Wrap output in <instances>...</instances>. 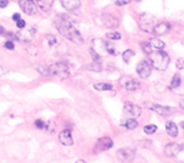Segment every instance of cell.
<instances>
[{"label":"cell","instance_id":"cell-13","mask_svg":"<svg viewBox=\"0 0 184 163\" xmlns=\"http://www.w3.org/2000/svg\"><path fill=\"white\" fill-rule=\"evenodd\" d=\"M59 141L63 144L64 146H70L73 145V136H71L70 130L65 129L59 134Z\"/></svg>","mask_w":184,"mask_h":163},{"label":"cell","instance_id":"cell-22","mask_svg":"<svg viewBox=\"0 0 184 163\" xmlns=\"http://www.w3.org/2000/svg\"><path fill=\"white\" fill-rule=\"evenodd\" d=\"M93 88L97 90V91H110L113 88L110 84H95L93 85Z\"/></svg>","mask_w":184,"mask_h":163},{"label":"cell","instance_id":"cell-4","mask_svg":"<svg viewBox=\"0 0 184 163\" xmlns=\"http://www.w3.org/2000/svg\"><path fill=\"white\" fill-rule=\"evenodd\" d=\"M155 16L150 14H142L140 16V28L145 32H153L155 27Z\"/></svg>","mask_w":184,"mask_h":163},{"label":"cell","instance_id":"cell-42","mask_svg":"<svg viewBox=\"0 0 184 163\" xmlns=\"http://www.w3.org/2000/svg\"><path fill=\"white\" fill-rule=\"evenodd\" d=\"M182 126H183V129H184V121H183V123H182Z\"/></svg>","mask_w":184,"mask_h":163},{"label":"cell","instance_id":"cell-21","mask_svg":"<svg viewBox=\"0 0 184 163\" xmlns=\"http://www.w3.org/2000/svg\"><path fill=\"white\" fill-rule=\"evenodd\" d=\"M123 125H124L127 129H129V130H134V129L138 128V120L136 119H128Z\"/></svg>","mask_w":184,"mask_h":163},{"label":"cell","instance_id":"cell-1","mask_svg":"<svg viewBox=\"0 0 184 163\" xmlns=\"http://www.w3.org/2000/svg\"><path fill=\"white\" fill-rule=\"evenodd\" d=\"M55 25H57L58 31H59L61 35H63L65 38H68L70 42H73V43H75V44H82V43H84L82 36L80 35V32L73 26V23H71L69 20H66V18L60 20V18L58 17Z\"/></svg>","mask_w":184,"mask_h":163},{"label":"cell","instance_id":"cell-2","mask_svg":"<svg viewBox=\"0 0 184 163\" xmlns=\"http://www.w3.org/2000/svg\"><path fill=\"white\" fill-rule=\"evenodd\" d=\"M149 62H150L151 66H153L160 71H163L167 69V66L169 64V57L167 55L166 52H163V50H156V52H153L150 55Z\"/></svg>","mask_w":184,"mask_h":163},{"label":"cell","instance_id":"cell-34","mask_svg":"<svg viewBox=\"0 0 184 163\" xmlns=\"http://www.w3.org/2000/svg\"><path fill=\"white\" fill-rule=\"evenodd\" d=\"M4 47H5L6 49H10V50H13V49H15V46H14V43L11 42V40H7V42H5Z\"/></svg>","mask_w":184,"mask_h":163},{"label":"cell","instance_id":"cell-32","mask_svg":"<svg viewBox=\"0 0 184 163\" xmlns=\"http://www.w3.org/2000/svg\"><path fill=\"white\" fill-rule=\"evenodd\" d=\"M177 69H179V70H183L184 69V59L183 58H180V59L177 60Z\"/></svg>","mask_w":184,"mask_h":163},{"label":"cell","instance_id":"cell-17","mask_svg":"<svg viewBox=\"0 0 184 163\" xmlns=\"http://www.w3.org/2000/svg\"><path fill=\"white\" fill-rule=\"evenodd\" d=\"M166 131H167V134L172 137H176L178 135V128L177 125L173 123V121H167V124H166Z\"/></svg>","mask_w":184,"mask_h":163},{"label":"cell","instance_id":"cell-5","mask_svg":"<svg viewBox=\"0 0 184 163\" xmlns=\"http://www.w3.org/2000/svg\"><path fill=\"white\" fill-rule=\"evenodd\" d=\"M112 147H113V141H112V139L108 136H103L96 142V145L93 147V153H99V152L107 151Z\"/></svg>","mask_w":184,"mask_h":163},{"label":"cell","instance_id":"cell-9","mask_svg":"<svg viewBox=\"0 0 184 163\" xmlns=\"http://www.w3.org/2000/svg\"><path fill=\"white\" fill-rule=\"evenodd\" d=\"M150 109L156 112V113L160 114V115H171L173 113H176V108L161 106V104H152V106H150Z\"/></svg>","mask_w":184,"mask_h":163},{"label":"cell","instance_id":"cell-41","mask_svg":"<svg viewBox=\"0 0 184 163\" xmlns=\"http://www.w3.org/2000/svg\"><path fill=\"white\" fill-rule=\"evenodd\" d=\"M75 163H86L85 161H82V159H79V161H76Z\"/></svg>","mask_w":184,"mask_h":163},{"label":"cell","instance_id":"cell-39","mask_svg":"<svg viewBox=\"0 0 184 163\" xmlns=\"http://www.w3.org/2000/svg\"><path fill=\"white\" fill-rule=\"evenodd\" d=\"M0 35H5V29L3 26H0Z\"/></svg>","mask_w":184,"mask_h":163},{"label":"cell","instance_id":"cell-37","mask_svg":"<svg viewBox=\"0 0 184 163\" xmlns=\"http://www.w3.org/2000/svg\"><path fill=\"white\" fill-rule=\"evenodd\" d=\"M7 5H9L7 0H3V1H0V7H6Z\"/></svg>","mask_w":184,"mask_h":163},{"label":"cell","instance_id":"cell-27","mask_svg":"<svg viewBox=\"0 0 184 163\" xmlns=\"http://www.w3.org/2000/svg\"><path fill=\"white\" fill-rule=\"evenodd\" d=\"M48 132H50V134H53V132L57 130V125L54 121H48V123L46 124V128H44Z\"/></svg>","mask_w":184,"mask_h":163},{"label":"cell","instance_id":"cell-40","mask_svg":"<svg viewBox=\"0 0 184 163\" xmlns=\"http://www.w3.org/2000/svg\"><path fill=\"white\" fill-rule=\"evenodd\" d=\"M179 106H180V108H182V109L184 110V99H182V101H180V103H179Z\"/></svg>","mask_w":184,"mask_h":163},{"label":"cell","instance_id":"cell-16","mask_svg":"<svg viewBox=\"0 0 184 163\" xmlns=\"http://www.w3.org/2000/svg\"><path fill=\"white\" fill-rule=\"evenodd\" d=\"M61 5H63V7L65 10H68V11H73V10H76L80 7L81 3L79 0H63Z\"/></svg>","mask_w":184,"mask_h":163},{"label":"cell","instance_id":"cell-30","mask_svg":"<svg viewBox=\"0 0 184 163\" xmlns=\"http://www.w3.org/2000/svg\"><path fill=\"white\" fill-rule=\"evenodd\" d=\"M87 69L91 70V71H98V73H99V71H102V66H101V64H98V63H93V64L88 65Z\"/></svg>","mask_w":184,"mask_h":163},{"label":"cell","instance_id":"cell-25","mask_svg":"<svg viewBox=\"0 0 184 163\" xmlns=\"http://www.w3.org/2000/svg\"><path fill=\"white\" fill-rule=\"evenodd\" d=\"M144 131L146 132L147 135L155 134V132L157 131V126H156V125H153V124H150V125H145V128H144Z\"/></svg>","mask_w":184,"mask_h":163},{"label":"cell","instance_id":"cell-15","mask_svg":"<svg viewBox=\"0 0 184 163\" xmlns=\"http://www.w3.org/2000/svg\"><path fill=\"white\" fill-rule=\"evenodd\" d=\"M169 23L167 22H160L157 25H155V27H153V33H155L156 36H162V35H166L168 31H169Z\"/></svg>","mask_w":184,"mask_h":163},{"label":"cell","instance_id":"cell-28","mask_svg":"<svg viewBox=\"0 0 184 163\" xmlns=\"http://www.w3.org/2000/svg\"><path fill=\"white\" fill-rule=\"evenodd\" d=\"M90 53H91V55H92V59H93V62L99 64V63H101V55L96 52L95 48H91V49H90Z\"/></svg>","mask_w":184,"mask_h":163},{"label":"cell","instance_id":"cell-19","mask_svg":"<svg viewBox=\"0 0 184 163\" xmlns=\"http://www.w3.org/2000/svg\"><path fill=\"white\" fill-rule=\"evenodd\" d=\"M149 43H150V46L153 50H162L166 46L165 42H162L161 39H157V38H152Z\"/></svg>","mask_w":184,"mask_h":163},{"label":"cell","instance_id":"cell-18","mask_svg":"<svg viewBox=\"0 0 184 163\" xmlns=\"http://www.w3.org/2000/svg\"><path fill=\"white\" fill-rule=\"evenodd\" d=\"M37 7H39L40 10H43V11H49L50 9H52L53 6V1L52 0H38V1L36 3Z\"/></svg>","mask_w":184,"mask_h":163},{"label":"cell","instance_id":"cell-33","mask_svg":"<svg viewBox=\"0 0 184 163\" xmlns=\"http://www.w3.org/2000/svg\"><path fill=\"white\" fill-rule=\"evenodd\" d=\"M48 42H49L50 46H54V44L58 43V40H57V38L54 36H48Z\"/></svg>","mask_w":184,"mask_h":163},{"label":"cell","instance_id":"cell-26","mask_svg":"<svg viewBox=\"0 0 184 163\" xmlns=\"http://www.w3.org/2000/svg\"><path fill=\"white\" fill-rule=\"evenodd\" d=\"M106 37L108 38V39H110V40H119L120 38H121V35L119 33V32H109V33H107L106 35Z\"/></svg>","mask_w":184,"mask_h":163},{"label":"cell","instance_id":"cell-8","mask_svg":"<svg viewBox=\"0 0 184 163\" xmlns=\"http://www.w3.org/2000/svg\"><path fill=\"white\" fill-rule=\"evenodd\" d=\"M20 7H21L24 10V12L27 14V15H36L38 12V7L36 5L35 1H32V0H22V1H20Z\"/></svg>","mask_w":184,"mask_h":163},{"label":"cell","instance_id":"cell-12","mask_svg":"<svg viewBox=\"0 0 184 163\" xmlns=\"http://www.w3.org/2000/svg\"><path fill=\"white\" fill-rule=\"evenodd\" d=\"M102 21H103V23H105L108 28H116V27H118V25H119L118 18H117L114 15L107 14V12H105L103 15H102Z\"/></svg>","mask_w":184,"mask_h":163},{"label":"cell","instance_id":"cell-10","mask_svg":"<svg viewBox=\"0 0 184 163\" xmlns=\"http://www.w3.org/2000/svg\"><path fill=\"white\" fill-rule=\"evenodd\" d=\"M184 150V146L180 145V144H176V142H171V144H168L166 147H165V153L169 157H174L177 156L178 153H180V152Z\"/></svg>","mask_w":184,"mask_h":163},{"label":"cell","instance_id":"cell-11","mask_svg":"<svg viewBox=\"0 0 184 163\" xmlns=\"http://www.w3.org/2000/svg\"><path fill=\"white\" fill-rule=\"evenodd\" d=\"M120 85L124 87L127 91H136V90L140 88V84L138 82V81L134 80V79H130V77H124V79H121Z\"/></svg>","mask_w":184,"mask_h":163},{"label":"cell","instance_id":"cell-3","mask_svg":"<svg viewBox=\"0 0 184 163\" xmlns=\"http://www.w3.org/2000/svg\"><path fill=\"white\" fill-rule=\"evenodd\" d=\"M47 74L50 76H57L61 80H65L70 76L68 66L63 63H55V64L47 66Z\"/></svg>","mask_w":184,"mask_h":163},{"label":"cell","instance_id":"cell-29","mask_svg":"<svg viewBox=\"0 0 184 163\" xmlns=\"http://www.w3.org/2000/svg\"><path fill=\"white\" fill-rule=\"evenodd\" d=\"M106 50L108 52V54H112V55H117V54H118V50H117V48H116L114 46H110V44H108L107 42H106Z\"/></svg>","mask_w":184,"mask_h":163},{"label":"cell","instance_id":"cell-23","mask_svg":"<svg viewBox=\"0 0 184 163\" xmlns=\"http://www.w3.org/2000/svg\"><path fill=\"white\" fill-rule=\"evenodd\" d=\"M134 54H135V53L132 52L131 49H128V50H125V52L123 53V60H124L125 63H129V62H130V59H131L132 57H134Z\"/></svg>","mask_w":184,"mask_h":163},{"label":"cell","instance_id":"cell-24","mask_svg":"<svg viewBox=\"0 0 184 163\" xmlns=\"http://www.w3.org/2000/svg\"><path fill=\"white\" fill-rule=\"evenodd\" d=\"M141 48H142V50L147 54V55H151L152 53H153V49L151 48V46H150V43L149 42H142L141 43Z\"/></svg>","mask_w":184,"mask_h":163},{"label":"cell","instance_id":"cell-31","mask_svg":"<svg viewBox=\"0 0 184 163\" xmlns=\"http://www.w3.org/2000/svg\"><path fill=\"white\" fill-rule=\"evenodd\" d=\"M35 125H36L37 129H44L46 128V123H44L43 120H40V119H37L35 121Z\"/></svg>","mask_w":184,"mask_h":163},{"label":"cell","instance_id":"cell-35","mask_svg":"<svg viewBox=\"0 0 184 163\" xmlns=\"http://www.w3.org/2000/svg\"><path fill=\"white\" fill-rule=\"evenodd\" d=\"M16 26H17L20 29H22V28H25V26H26V22L24 21L22 18H21V20H20L18 22H16Z\"/></svg>","mask_w":184,"mask_h":163},{"label":"cell","instance_id":"cell-20","mask_svg":"<svg viewBox=\"0 0 184 163\" xmlns=\"http://www.w3.org/2000/svg\"><path fill=\"white\" fill-rule=\"evenodd\" d=\"M182 84V77L179 75H174L171 81V85H169V88L171 90H174V88H178Z\"/></svg>","mask_w":184,"mask_h":163},{"label":"cell","instance_id":"cell-14","mask_svg":"<svg viewBox=\"0 0 184 163\" xmlns=\"http://www.w3.org/2000/svg\"><path fill=\"white\" fill-rule=\"evenodd\" d=\"M124 112L131 117H139L141 114V108L139 106H135L132 103H125L124 104Z\"/></svg>","mask_w":184,"mask_h":163},{"label":"cell","instance_id":"cell-7","mask_svg":"<svg viewBox=\"0 0 184 163\" xmlns=\"http://www.w3.org/2000/svg\"><path fill=\"white\" fill-rule=\"evenodd\" d=\"M151 70H152V66L149 60H141L136 66V71L141 79H147L151 75Z\"/></svg>","mask_w":184,"mask_h":163},{"label":"cell","instance_id":"cell-6","mask_svg":"<svg viewBox=\"0 0 184 163\" xmlns=\"http://www.w3.org/2000/svg\"><path fill=\"white\" fill-rule=\"evenodd\" d=\"M117 157L121 162H131L135 157V150L132 147H123L117 151Z\"/></svg>","mask_w":184,"mask_h":163},{"label":"cell","instance_id":"cell-36","mask_svg":"<svg viewBox=\"0 0 184 163\" xmlns=\"http://www.w3.org/2000/svg\"><path fill=\"white\" fill-rule=\"evenodd\" d=\"M13 20H14L15 22H18L20 20H21V16H20V14H14L13 15Z\"/></svg>","mask_w":184,"mask_h":163},{"label":"cell","instance_id":"cell-38","mask_svg":"<svg viewBox=\"0 0 184 163\" xmlns=\"http://www.w3.org/2000/svg\"><path fill=\"white\" fill-rule=\"evenodd\" d=\"M127 4H128V1H116V5H118V6H123Z\"/></svg>","mask_w":184,"mask_h":163}]
</instances>
